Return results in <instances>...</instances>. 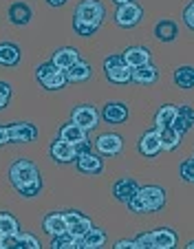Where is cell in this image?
Returning a JSON list of instances; mask_svg holds the SVG:
<instances>
[{
	"label": "cell",
	"instance_id": "39",
	"mask_svg": "<svg viewBox=\"0 0 194 249\" xmlns=\"http://www.w3.org/2000/svg\"><path fill=\"white\" fill-rule=\"evenodd\" d=\"M115 249H135V238L119 240V243H115Z\"/></svg>",
	"mask_w": 194,
	"mask_h": 249
},
{
	"label": "cell",
	"instance_id": "29",
	"mask_svg": "<svg viewBox=\"0 0 194 249\" xmlns=\"http://www.w3.org/2000/svg\"><path fill=\"white\" fill-rule=\"evenodd\" d=\"M172 80H175V84L179 86V89H183V90L194 89V66L185 64V66H179V69H175V75H172Z\"/></svg>",
	"mask_w": 194,
	"mask_h": 249
},
{
	"label": "cell",
	"instance_id": "2",
	"mask_svg": "<svg viewBox=\"0 0 194 249\" xmlns=\"http://www.w3.org/2000/svg\"><path fill=\"white\" fill-rule=\"evenodd\" d=\"M106 18V7L102 5V0H82L73 11V31L77 36H93L97 29L102 27Z\"/></svg>",
	"mask_w": 194,
	"mask_h": 249
},
{
	"label": "cell",
	"instance_id": "17",
	"mask_svg": "<svg viewBox=\"0 0 194 249\" xmlns=\"http://www.w3.org/2000/svg\"><path fill=\"white\" fill-rule=\"evenodd\" d=\"M150 238H152V249H175L176 243H179L176 231H172L170 227L150 231Z\"/></svg>",
	"mask_w": 194,
	"mask_h": 249
},
{
	"label": "cell",
	"instance_id": "18",
	"mask_svg": "<svg viewBox=\"0 0 194 249\" xmlns=\"http://www.w3.org/2000/svg\"><path fill=\"white\" fill-rule=\"evenodd\" d=\"M106 245V231L100 227H90L84 236L77 238V249H102Z\"/></svg>",
	"mask_w": 194,
	"mask_h": 249
},
{
	"label": "cell",
	"instance_id": "8",
	"mask_svg": "<svg viewBox=\"0 0 194 249\" xmlns=\"http://www.w3.org/2000/svg\"><path fill=\"white\" fill-rule=\"evenodd\" d=\"M100 113H97V108H93V106H88V104H80V106H75V108L71 110V122H75L80 128H84L86 132L93 130V128H97V124H100Z\"/></svg>",
	"mask_w": 194,
	"mask_h": 249
},
{
	"label": "cell",
	"instance_id": "19",
	"mask_svg": "<svg viewBox=\"0 0 194 249\" xmlns=\"http://www.w3.org/2000/svg\"><path fill=\"white\" fill-rule=\"evenodd\" d=\"M20 57H22V51H20L18 44L0 42V66H5V69H14V66L20 64Z\"/></svg>",
	"mask_w": 194,
	"mask_h": 249
},
{
	"label": "cell",
	"instance_id": "12",
	"mask_svg": "<svg viewBox=\"0 0 194 249\" xmlns=\"http://www.w3.org/2000/svg\"><path fill=\"white\" fill-rule=\"evenodd\" d=\"M139 155L146 157V159H155L161 152V137H159V128H152V130H146L139 139Z\"/></svg>",
	"mask_w": 194,
	"mask_h": 249
},
{
	"label": "cell",
	"instance_id": "28",
	"mask_svg": "<svg viewBox=\"0 0 194 249\" xmlns=\"http://www.w3.org/2000/svg\"><path fill=\"white\" fill-rule=\"evenodd\" d=\"M159 137H161V150L166 152H172L181 146V132H176L172 126H166V128H159Z\"/></svg>",
	"mask_w": 194,
	"mask_h": 249
},
{
	"label": "cell",
	"instance_id": "6",
	"mask_svg": "<svg viewBox=\"0 0 194 249\" xmlns=\"http://www.w3.org/2000/svg\"><path fill=\"white\" fill-rule=\"evenodd\" d=\"M9 143H31L38 139V126L31 122H14L7 126Z\"/></svg>",
	"mask_w": 194,
	"mask_h": 249
},
{
	"label": "cell",
	"instance_id": "21",
	"mask_svg": "<svg viewBox=\"0 0 194 249\" xmlns=\"http://www.w3.org/2000/svg\"><path fill=\"white\" fill-rule=\"evenodd\" d=\"M157 77H159V71H157V66H152V62L141 64V66H135L133 69V82L135 84L150 86V84L157 82Z\"/></svg>",
	"mask_w": 194,
	"mask_h": 249
},
{
	"label": "cell",
	"instance_id": "26",
	"mask_svg": "<svg viewBox=\"0 0 194 249\" xmlns=\"http://www.w3.org/2000/svg\"><path fill=\"white\" fill-rule=\"evenodd\" d=\"M176 36H179V29H176L175 20L163 18L155 24V38L159 42H172V40H176Z\"/></svg>",
	"mask_w": 194,
	"mask_h": 249
},
{
	"label": "cell",
	"instance_id": "35",
	"mask_svg": "<svg viewBox=\"0 0 194 249\" xmlns=\"http://www.w3.org/2000/svg\"><path fill=\"white\" fill-rule=\"evenodd\" d=\"M9 102H11V86L7 82H0V110L5 108Z\"/></svg>",
	"mask_w": 194,
	"mask_h": 249
},
{
	"label": "cell",
	"instance_id": "24",
	"mask_svg": "<svg viewBox=\"0 0 194 249\" xmlns=\"http://www.w3.org/2000/svg\"><path fill=\"white\" fill-rule=\"evenodd\" d=\"M123 60H126V64L130 66V69H135V66L148 64V62L152 60V55L146 47H128L126 51H123Z\"/></svg>",
	"mask_w": 194,
	"mask_h": 249
},
{
	"label": "cell",
	"instance_id": "23",
	"mask_svg": "<svg viewBox=\"0 0 194 249\" xmlns=\"http://www.w3.org/2000/svg\"><path fill=\"white\" fill-rule=\"evenodd\" d=\"M60 139H64V141H69V143H73V146H77V143H82V141L88 139V132H86L84 128L77 126L75 122H69L60 128Z\"/></svg>",
	"mask_w": 194,
	"mask_h": 249
},
{
	"label": "cell",
	"instance_id": "22",
	"mask_svg": "<svg viewBox=\"0 0 194 249\" xmlns=\"http://www.w3.org/2000/svg\"><path fill=\"white\" fill-rule=\"evenodd\" d=\"M42 230L47 231L49 236H57V234H62L64 230H69V225H67V216H64L62 212H51L49 216H44V221H42Z\"/></svg>",
	"mask_w": 194,
	"mask_h": 249
},
{
	"label": "cell",
	"instance_id": "41",
	"mask_svg": "<svg viewBox=\"0 0 194 249\" xmlns=\"http://www.w3.org/2000/svg\"><path fill=\"white\" fill-rule=\"evenodd\" d=\"M47 2H49L51 7H62V5H67L69 0H47Z\"/></svg>",
	"mask_w": 194,
	"mask_h": 249
},
{
	"label": "cell",
	"instance_id": "9",
	"mask_svg": "<svg viewBox=\"0 0 194 249\" xmlns=\"http://www.w3.org/2000/svg\"><path fill=\"white\" fill-rule=\"evenodd\" d=\"M77 168V172L88 174V177H95V174H102L104 170V161H102V155L97 150H88L77 155V159L73 161Z\"/></svg>",
	"mask_w": 194,
	"mask_h": 249
},
{
	"label": "cell",
	"instance_id": "10",
	"mask_svg": "<svg viewBox=\"0 0 194 249\" xmlns=\"http://www.w3.org/2000/svg\"><path fill=\"white\" fill-rule=\"evenodd\" d=\"M93 146L102 157H117L123 150V139L117 132H104V135H100L95 139Z\"/></svg>",
	"mask_w": 194,
	"mask_h": 249
},
{
	"label": "cell",
	"instance_id": "27",
	"mask_svg": "<svg viewBox=\"0 0 194 249\" xmlns=\"http://www.w3.org/2000/svg\"><path fill=\"white\" fill-rule=\"evenodd\" d=\"M90 75H93V69H90V64H88V62H84V60L75 62L71 69H67V77H69V82H73V84L88 82Z\"/></svg>",
	"mask_w": 194,
	"mask_h": 249
},
{
	"label": "cell",
	"instance_id": "20",
	"mask_svg": "<svg viewBox=\"0 0 194 249\" xmlns=\"http://www.w3.org/2000/svg\"><path fill=\"white\" fill-rule=\"evenodd\" d=\"M64 216H67L69 231H71V234H75L77 238H80V236H84L86 231L93 227L90 218L84 216V214H77V212H64Z\"/></svg>",
	"mask_w": 194,
	"mask_h": 249
},
{
	"label": "cell",
	"instance_id": "32",
	"mask_svg": "<svg viewBox=\"0 0 194 249\" xmlns=\"http://www.w3.org/2000/svg\"><path fill=\"white\" fill-rule=\"evenodd\" d=\"M0 234H20L18 218L9 212H0Z\"/></svg>",
	"mask_w": 194,
	"mask_h": 249
},
{
	"label": "cell",
	"instance_id": "13",
	"mask_svg": "<svg viewBox=\"0 0 194 249\" xmlns=\"http://www.w3.org/2000/svg\"><path fill=\"white\" fill-rule=\"evenodd\" d=\"M49 152H51V157H53V161H55V163H73V161L77 159L75 146H73V143H69V141H64V139H60V137H57V139L51 143Z\"/></svg>",
	"mask_w": 194,
	"mask_h": 249
},
{
	"label": "cell",
	"instance_id": "3",
	"mask_svg": "<svg viewBox=\"0 0 194 249\" xmlns=\"http://www.w3.org/2000/svg\"><path fill=\"white\" fill-rule=\"evenodd\" d=\"M168 201V194L161 185H141L130 201L126 203L133 214H152V212L163 210Z\"/></svg>",
	"mask_w": 194,
	"mask_h": 249
},
{
	"label": "cell",
	"instance_id": "31",
	"mask_svg": "<svg viewBox=\"0 0 194 249\" xmlns=\"http://www.w3.org/2000/svg\"><path fill=\"white\" fill-rule=\"evenodd\" d=\"M51 249H77V236L71 234L69 230H64L62 234L51 236Z\"/></svg>",
	"mask_w": 194,
	"mask_h": 249
},
{
	"label": "cell",
	"instance_id": "42",
	"mask_svg": "<svg viewBox=\"0 0 194 249\" xmlns=\"http://www.w3.org/2000/svg\"><path fill=\"white\" fill-rule=\"evenodd\" d=\"M126 2H133V0H113V5H126Z\"/></svg>",
	"mask_w": 194,
	"mask_h": 249
},
{
	"label": "cell",
	"instance_id": "7",
	"mask_svg": "<svg viewBox=\"0 0 194 249\" xmlns=\"http://www.w3.org/2000/svg\"><path fill=\"white\" fill-rule=\"evenodd\" d=\"M143 18V9L137 5V2H126V5H119V9L115 11V22L123 29H130V27H137Z\"/></svg>",
	"mask_w": 194,
	"mask_h": 249
},
{
	"label": "cell",
	"instance_id": "33",
	"mask_svg": "<svg viewBox=\"0 0 194 249\" xmlns=\"http://www.w3.org/2000/svg\"><path fill=\"white\" fill-rule=\"evenodd\" d=\"M40 240L34 234H18L16 236V247L14 249H40Z\"/></svg>",
	"mask_w": 194,
	"mask_h": 249
},
{
	"label": "cell",
	"instance_id": "4",
	"mask_svg": "<svg viewBox=\"0 0 194 249\" xmlns=\"http://www.w3.org/2000/svg\"><path fill=\"white\" fill-rule=\"evenodd\" d=\"M35 80L47 90H60L69 84L67 71H62L60 66H55L53 62H44V64H40L38 69H35Z\"/></svg>",
	"mask_w": 194,
	"mask_h": 249
},
{
	"label": "cell",
	"instance_id": "5",
	"mask_svg": "<svg viewBox=\"0 0 194 249\" xmlns=\"http://www.w3.org/2000/svg\"><path fill=\"white\" fill-rule=\"evenodd\" d=\"M104 75L110 84H128L133 82V69L126 64L123 55H108L104 60Z\"/></svg>",
	"mask_w": 194,
	"mask_h": 249
},
{
	"label": "cell",
	"instance_id": "16",
	"mask_svg": "<svg viewBox=\"0 0 194 249\" xmlns=\"http://www.w3.org/2000/svg\"><path fill=\"white\" fill-rule=\"evenodd\" d=\"M192 126H194V108L190 104L176 106V117H175V122H172V128H175L176 132H181V135H185V132L192 130Z\"/></svg>",
	"mask_w": 194,
	"mask_h": 249
},
{
	"label": "cell",
	"instance_id": "25",
	"mask_svg": "<svg viewBox=\"0 0 194 249\" xmlns=\"http://www.w3.org/2000/svg\"><path fill=\"white\" fill-rule=\"evenodd\" d=\"M82 57H80V53L75 51V49H71V47H67V49H57L55 53H53V57H51V62L55 66H60L62 71H67V69H71L75 62H80Z\"/></svg>",
	"mask_w": 194,
	"mask_h": 249
},
{
	"label": "cell",
	"instance_id": "11",
	"mask_svg": "<svg viewBox=\"0 0 194 249\" xmlns=\"http://www.w3.org/2000/svg\"><path fill=\"white\" fill-rule=\"evenodd\" d=\"M128 106L123 102H106L104 108L100 110V117L104 119V124H110V126H119V124H126L128 119Z\"/></svg>",
	"mask_w": 194,
	"mask_h": 249
},
{
	"label": "cell",
	"instance_id": "37",
	"mask_svg": "<svg viewBox=\"0 0 194 249\" xmlns=\"http://www.w3.org/2000/svg\"><path fill=\"white\" fill-rule=\"evenodd\" d=\"M18 234H0V249H14Z\"/></svg>",
	"mask_w": 194,
	"mask_h": 249
},
{
	"label": "cell",
	"instance_id": "43",
	"mask_svg": "<svg viewBox=\"0 0 194 249\" xmlns=\"http://www.w3.org/2000/svg\"><path fill=\"white\" fill-rule=\"evenodd\" d=\"M185 247H188V249H194V240H190V243L185 245Z\"/></svg>",
	"mask_w": 194,
	"mask_h": 249
},
{
	"label": "cell",
	"instance_id": "1",
	"mask_svg": "<svg viewBox=\"0 0 194 249\" xmlns=\"http://www.w3.org/2000/svg\"><path fill=\"white\" fill-rule=\"evenodd\" d=\"M9 181L16 192L24 198H34L42 190V177L31 159H18L9 165Z\"/></svg>",
	"mask_w": 194,
	"mask_h": 249
},
{
	"label": "cell",
	"instance_id": "30",
	"mask_svg": "<svg viewBox=\"0 0 194 249\" xmlns=\"http://www.w3.org/2000/svg\"><path fill=\"white\" fill-rule=\"evenodd\" d=\"M175 117H176V106H175V104H163V106H161V108L157 110V115H155V124H157V128L172 126Z\"/></svg>",
	"mask_w": 194,
	"mask_h": 249
},
{
	"label": "cell",
	"instance_id": "34",
	"mask_svg": "<svg viewBox=\"0 0 194 249\" xmlns=\"http://www.w3.org/2000/svg\"><path fill=\"white\" fill-rule=\"evenodd\" d=\"M179 174H181V179H183L185 183H194V157H192V159L181 161Z\"/></svg>",
	"mask_w": 194,
	"mask_h": 249
},
{
	"label": "cell",
	"instance_id": "14",
	"mask_svg": "<svg viewBox=\"0 0 194 249\" xmlns=\"http://www.w3.org/2000/svg\"><path fill=\"white\" fill-rule=\"evenodd\" d=\"M139 188H141V185H139L135 179L123 177V179H117L113 183V196L117 198V201H122V203H128L130 198L135 196V194H137Z\"/></svg>",
	"mask_w": 194,
	"mask_h": 249
},
{
	"label": "cell",
	"instance_id": "38",
	"mask_svg": "<svg viewBox=\"0 0 194 249\" xmlns=\"http://www.w3.org/2000/svg\"><path fill=\"white\" fill-rule=\"evenodd\" d=\"M183 22L194 31V0L190 2L188 7H185V11H183Z\"/></svg>",
	"mask_w": 194,
	"mask_h": 249
},
{
	"label": "cell",
	"instance_id": "40",
	"mask_svg": "<svg viewBox=\"0 0 194 249\" xmlns=\"http://www.w3.org/2000/svg\"><path fill=\"white\" fill-rule=\"evenodd\" d=\"M5 143H9V130L5 126H0V146H5Z\"/></svg>",
	"mask_w": 194,
	"mask_h": 249
},
{
	"label": "cell",
	"instance_id": "36",
	"mask_svg": "<svg viewBox=\"0 0 194 249\" xmlns=\"http://www.w3.org/2000/svg\"><path fill=\"white\" fill-rule=\"evenodd\" d=\"M135 249H152L150 231H146V234H139L137 238H135Z\"/></svg>",
	"mask_w": 194,
	"mask_h": 249
},
{
	"label": "cell",
	"instance_id": "15",
	"mask_svg": "<svg viewBox=\"0 0 194 249\" xmlns=\"http://www.w3.org/2000/svg\"><path fill=\"white\" fill-rule=\"evenodd\" d=\"M31 7L27 5V2H22V0H18V2H11L9 9H7V18H9L11 24H16V27H24V24L31 22Z\"/></svg>",
	"mask_w": 194,
	"mask_h": 249
}]
</instances>
